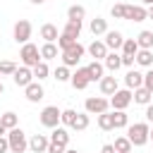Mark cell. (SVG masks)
Segmentation results:
<instances>
[{
  "mask_svg": "<svg viewBox=\"0 0 153 153\" xmlns=\"http://www.w3.org/2000/svg\"><path fill=\"white\" fill-rule=\"evenodd\" d=\"M19 57H22V65L24 67H36L38 62H41V48L36 45V43H24L22 45V50H19Z\"/></svg>",
  "mask_w": 153,
  "mask_h": 153,
  "instance_id": "3",
  "label": "cell"
},
{
  "mask_svg": "<svg viewBox=\"0 0 153 153\" xmlns=\"http://www.w3.org/2000/svg\"><path fill=\"white\" fill-rule=\"evenodd\" d=\"M146 122H148V124H153V103H148V105H146Z\"/></svg>",
  "mask_w": 153,
  "mask_h": 153,
  "instance_id": "45",
  "label": "cell"
},
{
  "mask_svg": "<svg viewBox=\"0 0 153 153\" xmlns=\"http://www.w3.org/2000/svg\"><path fill=\"white\" fill-rule=\"evenodd\" d=\"M62 33L69 36V38H74V41H79V36H81V22L79 19H67V24L62 26Z\"/></svg>",
  "mask_w": 153,
  "mask_h": 153,
  "instance_id": "21",
  "label": "cell"
},
{
  "mask_svg": "<svg viewBox=\"0 0 153 153\" xmlns=\"http://www.w3.org/2000/svg\"><path fill=\"white\" fill-rule=\"evenodd\" d=\"M112 117H115V129H127V127H129V115H127V110H112Z\"/></svg>",
  "mask_w": 153,
  "mask_h": 153,
  "instance_id": "29",
  "label": "cell"
},
{
  "mask_svg": "<svg viewBox=\"0 0 153 153\" xmlns=\"http://www.w3.org/2000/svg\"><path fill=\"white\" fill-rule=\"evenodd\" d=\"M134 60H136L139 67L148 69V67H153V50H148V48H139V53L134 55Z\"/></svg>",
  "mask_w": 153,
  "mask_h": 153,
  "instance_id": "22",
  "label": "cell"
},
{
  "mask_svg": "<svg viewBox=\"0 0 153 153\" xmlns=\"http://www.w3.org/2000/svg\"><path fill=\"white\" fill-rule=\"evenodd\" d=\"M74 120H76V110H72V108L62 110V115H60V124H62V127H69V129H72Z\"/></svg>",
  "mask_w": 153,
  "mask_h": 153,
  "instance_id": "36",
  "label": "cell"
},
{
  "mask_svg": "<svg viewBox=\"0 0 153 153\" xmlns=\"http://www.w3.org/2000/svg\"><path fill=\"white\" fill-rule=\"evenodd\" d=\"M84 17H86V7H84V5H69V7H67V19H79V22H84Z\"/></svg>",
  "mask_w": 153,
  "mask_h": 153,
  "instance_id": "31",
  "label": "cell"
},
{
  "mask_svg": "<svg viewBox=\"0 0 153 153\" xmlns=\"http://www.w3.org/2000/svg\"><path fill=\"white\" fill-rule=\"evenodd\" d=\"M120 53H122V55H136V53H139V43H136V38H124Z\"/></svg>",
  "mask_w": 153,
  "mask_h": 153,
  "instance_id": "35",
  "label": "cell"
},
{
  "mask_svg": "<svg viewBox=\"0 0 153 153\" xmlns=\"http://www.w3.org/2000/svg\"><path fill=\"white\" fill-rule=\"evenodd\" d=\"M124 86L127 88H139V86H143V72H139V69H127V74H124Z\"/></svg>",
  "mask_w": 153,
  "mask_h": 153,
  "instance_id": "16",
  "label": "cell"
},
{
  "mask_svg": "<svg viewBox=\"0 0 153 153\" xmlns=\"http://www.w3.org/2000/svg\"><path fill=\"white\" fill-rule=\"evenodd\" d=\"M0 153H10V141H7V136H0Z\"/></svg>",
  "mask_w": 153,
  "mask_h": 153,
  "instance_id": "44",
  "label": "cell"
},
{
  "mask_svg": "<svg viewBox=\"0 0 153 153\" xmlns=\"http://www.w3.org/2000/svg\"><path fill=\"white\" fill-rule=\"evenodd\" d=\"M31 2H33V5H43L45 0H31Z\"/></svg>",
  "mask_w": 153,
  "mask_h": 153,
  "instance_id": "50",
  "label": "cell"
},
{
  "mask_svg": "<svg viewBox=\"0 0 153 153\" xmlns=\"http://www.w3.org/2000/svg\"><path fill=\"white\" fill-rule=\"evenodd\" d=\"M62 50L57 48V43H43L41 45V60H57V55H60Z\"/></svg>",
  "mask_w": 153,
  "mask_h": 153,
  "instance_id": "25",
  "label": "cell"
},
{
  "mask_svg": "<svg viewBox=\"0 0 153 153\" xmlns=\"http://www.w3.org/2000/svg\"><path fill=\"white\" fill-rule=\"evenodd\" d=\"M50 141L53 143H60V146H69V127H62V124H57L55 129H50Z\"/></svg>",
  "mask_w": 153,
  "mask_h": 153,
  "instance_id": "15",
  "label": "cell"
},
{
  "mask_svg": "<svg viewBox=\"0 0 153 153\" xmlns=\"http://www.w3.org/2000/svg\"><path fill=\"white\" fill-rule=\"evenodd\" d=\"M0 120H2V124L7 127V131L14 129V127H19V117H17V112H2Z\"/></svg>",
  "mask_w": 153,
  "mask_h": 153,
  "instance_id": "37",
  "label": "cell"
},
{
  "mask_svg": "<svg viewBox=\"0 0 153 153\" xmlns=\"http://www.w3.org/2000/svg\"><path fill=\"white\" fill-rule=\"evenodd\" d=\"M14 72H17V62H12V60L0 62V76H12Z\"/></svg>",
  "mask_w": 153,
  "mask_h": 153,
  "instance_id": "38",
  "label": "cell"
},
{
  "mask_svg": "<svg viewBox=\"0 0 153 153\" xmlns=\"http://www.w3.org/2000/svg\"><path fill=\"white\" fill-rule=\"evenodd\" d=\"M0 136H7V127L2 124V120H0Z\"/></svg>",
  "mask_w": 153,
  "mask_h": 153,
  "instance_id": "47",
  "label": "cell"
},
{
  "mask_svg": "<svg viewBox=\"0 0 153 153\" xmlns=\"http://www.w3.org/2000/svg\"><path fill=\"white\" fill-rule=\"evenodd\" d=\"M124 10H127L124 2H115V5L110 7V14H112L115 19H124Z\"/></svg>",
  "mask_w": 153,
  "mask_h": 153,
  "instance_id": "39",
  "label": "cell"
},
{
  "mask_svg": "<svg viewBox=\"0 0 153 153\" xmlns=\"http://www.w3.org/2000/svg\"><path fill=\"white\" fill-rule=\"evenodd\" d=\"M108 108H110V100L105 96H88L84 100V110L88 115H103V112H108Z\"/></svg>",
  "mask_w": 153,
  "mask_h": 153,
  "instance_id": "6",
  "label": "cell"
},
{
  "mask_svg": "<svg viewBox=\"0 0 153 153\" xmlns=\"http://www.w3.org/2000/svg\"><path fill=\"white\" fill-rule=\"evenodd\" d=\"M48 74H50V67H48V62H45V60H41V62L33 67V76H36V81L48 79Z\"/></svg>",
  "mask_w": 153,
  "mask_h": 153,
  "instance_id": "34",
  "label": "cell"
},
{
  "mask_svg": "<svg viewBox=\"0 0 153 153\" xmlns=\"http://www.w3.org/2000/svg\"><path fill=\"white\" fill-rule=\"evenodd\" d=\"M12 81L17 84V86H22V88H26L31 81H36V76H33V69L31 67H17V72L12 74Z\"/></svg>",
  "mask_w": 153,
  "mask_h": 153,
  "instance_id": "10",
  "label": "cell"
},
{
  "mask_svg": "<svg viewBox=\"0 0 153 153\" xmlns=\"http://www.w3.org/2000/svg\"><path fill=\"white\" fill-rule=\"evenodd\" d=\"M60 115H62V110H60L57 105H45V108L41 110L38 120H41V124H43L45 129H55V127L60 124Z\"/></svg>",
  "mask_w": 153,
  "mask_h": 153,
  "instance_id": "7",
  "label": "cell"
},
{
  "mask_svg": "<svg viewBox=\"0 0 153 153\" xmlns=\"http://www.w3.org/2000/svg\"><path fill=\"white\" fill-rule=\"evenodd\" d=\"M131 100H134V91L131 88H117L112 96H110V108L112 110H127L129 105H131Z\"/></svg>",
  "mask_w": 153,
  "mask_h": 153,
  "instance_id": "5",
  "label": "cell"
},
{
  "mask_svg": "<svg viewBox=\"0 0 153 153\" xmlns=\"http://www.w3.org/2000/svg\"><path fill=\"white\" fill-rule=\"evenodd\" d=\"M112 146H115V151H117V153H131V148H134V146H131V141H129V136H117Z\"/></svg>",
  "mask_w": 153,
  "mask_h": 153,
  "instance_id": "33",
  "label": "cell"
},
{
  "mask_svg": "<svg viewBox=\"0 0 153 153\" xmlns=\"http://www.w3.org/2000/svg\"><path fill=\"white\" fill-rule=\"evenodd\" d=\"M100 153H117V151H115V146H112V143H105V146L100 148Z\"/></svg>",
  "mask_w": 153,
  "mask_h": 153,
  "instance_id": "46",
  "label": "cell"
},
{
  "mask_svg": "<svg viewBox=\"0 0 153 153\" xmlns=\"http://www.w3.org/2000/svg\"><path fill=\"white\" fill-rule=\"evenodd\" d=\"M88 31L98 38V36H105V31H108V19H103V17H96V19H91L88 22Z\"/></svg>",
  "mask_w": 153,
  "mask_h": 153,
  "instance_id": "23",
  "label": "cell"
},
{
  "mask_svg": "<svg viewBox=\"0 0 153 153\" xmlns=\"http://www.w3.org/2000/svg\"><path fill=\"white\" fill-rule=\"evenodd\" d=\"M148 19H153V5L148 7Z\"/></svg>",
  "mask_w": 153,
  "mask_h": 153,
  "instance_id": "49",
  "label": "cell"
},
{
  "mask_svg": "<svg viewBox=\"0 0 153 153\" xmlns=\"http://www.w3.org/2000/svg\"><path fill=\"white\" fill-rule=\"evenodd\" d=\"M136 43H139V48H148V50H153V31L143 29V31L136 36Z\"/></svg>",
  "mask_w": 153,
  "mask_h": 153,
  "instance_id": "30",
  "label": "cell"
},
{
  "mask_svg": "<svg viewBox=\"0 0 153 153\" xmlns=\"http://www.w3.org/2000/svg\"><path fill=\"white\" fill-rule=\"evenodd\" d=\"M60 55H62V65H67V67H79L81 57L86 55V48L76 41L74 45H69V48H67V50H62Z\"/></svg>",
  "mask_w": 153,
  "mask_h": 153,
  "instance_id": "4",
  "label": "cell"
},
{
  "mask_svg": "<svg viewBox=\"0 0 153 153\" xmlns=\"http://www.w3.org/2000/svg\"><path fill=\"white\" fill-rule=\"evenodd\" d=\"M124 19H127V22H146V19H148V10H146L143 5H127Z\"/></svg>",
  "mask_w": 153,
  "mask_h": 153,
  "instance_id": "12",
  "label": "cell"
},
{
  "mask_svg": "<svg viewBox=\"0 0 153 153\" xmlns=\"http://www.w3.org/2000/svg\"><path fill=\"white\" fill-rule=\"evenodd\" d=\"M88 74H91V81H100L103 76H105V65L100 62V60H91L88 65Z\"/></svg>",
  "mask_w": 153,
  "mask_h": 153,
  "instance_id": "24",
  "label": "cell"
},
{
  "mask_svg": "<svg viewBox=\"0 0 153 153\" xmlns=\"http://www.w3.org/2000/svg\"><path fill=\"white\" fill-rule=\"evenodd\" d=\"M105 45H108V50H122V43H124V36L120 33V31H105Z\"/></svg>",
  "mask_w": 153,
  "mask_h": 153,
  "instance_id": "17",
  "label": "cell"
},
{
  "mask_svg": "<svg viewBox=\"0 0 153 153\" xmlns=\"http://www.w3.org/2000/svg\"><path fill=\"white\" fill-rule=\"evenodd\" d=\"M86 53H88L93 60H100V62H103V60H105V55H108L110 50H108L105 41H100V38H93V41L86 45Z\"/></svg>",
  "mask_w": 153,
  "mask_h": 153,
  "instance_id": "11",
  "label": "cell"
},
{
  "mask_svg": "<svg viewBox=\"0 0 153 153\" xmlns=\"http://www.w3.org/2000/svg\"><path fill=\"white\" fill-rule=\"evenodd\" d=\"M136 65V60H134V55H122V67H127V69H131Z\"/></svg>",
  "mask_w": 153,
  "mask_h": 153,
  "instance_id": "42",
  "label": "cell"
},
{
  "mask_svg": "<svg viewBox=\"0 0 153 153\" xmlns=\"http://www.w3.org/2000/svg\"><path fill=\"white\" fill-rule=\"evenodd\" d=\"M53 79H57V84H65V81H69V79H72V72H69V67H67V65H60V67H55V72H53Z\"/></svg>",
  "mask_w": 153,
  "mask_h": 153,
  "instance_id": "32",
  "label": "cell"
},
{
  "mask_svg": "<svg viewBox=\"0 0 153 153\" xmlns=\"http://www.w3.org/2000/svg\"><path fill=\"white\" fill-rule=\"evenodd\" d=\"M139 2H141L143 7H151V5H153V0H139Z\"/></svg>",
  "mask_w": 153,
  "mask_h": 153,
  "instance_id": "48",
  "label": "cell"
},
{
  "mask_svg": "<svg viewBox=\"0 0 153 153\" xmlns=\"http://www.w3.org/2000/svg\"><path fill=\"white\" fill-rule=\"evenodd\" d=\"M134 103H139V105H148V103H153V93L146 88V86H139V88H134Z\"/></svg>",
  "mask_w": 153,
  "mask_h": 153,
  "instance_id": "26",
  "label": "cell"
},
{
  "mask_svg": "<svg viewBox=\"0 0 153 153\" xmlns=\"http://www.w3.org/2000/svg\"><path fill=\"white\" fill-rule=\"evenodd\" d=\"M24 96H26V100H29V103H38V100H43L45 91H43L41 81H31V84L24 88Z\"/></svg>",
  "mask_w": 153,
  "mask_h": 153,
  "instance_id": "14",
  "label": "cell"
},
{
  "mask_svg": "<svg viewBox=\"0 0 153 153\" xmlns=\"http://www.w3.org/2000/svg\"><path fill=\"white\" fill-rule=\"evenodd\" d=\"M88 124H91V117H88V112L84 110V112H76V120H74L72 129H74V131H84V129H88Z\"/></svg>",
  "mask_w": 153,
  "mask_h": 153,
  "instance_id": "28",
  "label": "cell"
},
{
  "mask_svg": "<svg viewBox=\"0 0 153 153\" xmlns=\"http://www.w3.org/2000/svg\"><path fill=\"white\" fill-rule=\"evenodd\" d=\"M7 141H10V153H26V148H29V139H26L22 127L10 129L7 131Z\"/></svg>",
  "mask_w": 153,
  "mask_h": 153,
  "instance_id": "2",
  "label": "cell"
},
{
  "mask_svg": "<svg viewBox=\"0 0 153 153\" xmlns=\"http://www.w3.org/2000/svg\"><path fill=\"white\" fill-rule=\"evenodd\" d=\"M98 88H100V96H112L120 86H117V76H103L98 81Z\"/></svg>",
  "mask_w": 153,
  "mask_h": 153,
  "instance_id": "20",
  "label": "cell"
},
{
  "mask_svg": "<svg viewBox=\"0 0 153 153\" xmlns=\"http://www.w3.org/2000/svg\"><path fill=\"white\" fill-rule=\"evenodd\" d=\"M74 43H76V41L69 38V36H65V33H60V38H57V48H60V50H67V48L74 45Z\"/></svg>",
  "mask_w": 153,
  "mask_h": 153,
  "instance_id": "40",
  "label": "cell"
},
{
  "mask_svg": "<svg viewBox=\"0 0 153 153\" xmlns=\"http://www.w3.org/2000/svg\"><path fill=\"white\" fill-rule=\"evenodd\" d=\"M65 151H67L65 146H60V143H53V141H50V146H48V153H65Z\"/></svg>",
  "mask_w": 153,
  "mask_h": 153,
  "instance_id": "43",
  "label": "cell"
},
{
  "mask_svg": "<svg viewBox=\"0 0 153 153\" xmlns=\"http://www.w3.org/2000/svg\"><path fill=\"white\" fill-rule=\"evenodd\" d=\"M65 153H79V151H74V148H67V151H65Z\"/></svg>",
  "mask_w": 153,
  "mask_h": 153,
  "instance_id": "51",
  "label": "cell"
},
{
  "mask_svg": "<svg viewBox=\"0 0 153 153\" xmlns=\"http://www.w3.org/2000/svg\"><path fill=\"white\" fill-rule=\"evenodd\" d=\"M31 31H33V26H31V22L29 19H19L17 24H14V29H12V38L17 41V43H29V38H31Z\"/></svg>",
  "mask_w": 153,
  "mask_h": 153,
  "instance_id": "8",
  "label": "cell"
},
{
  "mask_svg": "<svg viewBox=\"0 0 153 153\" xmlns=\"http://www.w3.org/2000/svg\"><path fill=\"white\" fill-rule=\"evenodd\" d=\"M127 136L131 141V146H146L151 141V124L148 122H134L127 127Z\"/></svg>",
  "mask_w": 153,
  "mask_h": 153,
  "instance_id": "1",
  "label": "cell"
},
{
  "mask_svg": "<svg viewBox=\"0 0 153 153\" xmlns=\"http://www.w3.org/2000/svg\"><path fill=\"white\" fill-rule=\"evenodd\" d=\"M151 141H153V127H151Z\"/></svg>",
  "mask_w": 153,
  "mask_h": 153,
  "instance_id": "53",
  "label": "cell"
},
{
  "mask_svg": "<svg viewBox=\"0 0 153 153\" xmlns=\"http://www.w3.org/2000/svg\"><path fill=\"white\" fill-rule=\"evenodd\" d=\"M98 129H100V131H112V129H115V117H112V112L98 115Z\"/></svg>",
  "mask_w": 153,
  "mask_h": 153,
  "instance_id": "27",
  "label": "cell"
},
{
  "mask_svg": "<svg viewBox=\"0 0 153 153\" xmlns=\"http://www.w3.org/2000/svg\"><path fill=\"white\" fill-rule=\"evenodd\" d=\"M103 65H105V69H108V72H112V74H115V72L122 67V53H117V50H110V53L105 55Z\"/></svg>",
  "mask_w": 153,
  "mask_h": 153,
  "instance_id": "19",
  "label": "cell"
},
{
  "mask_svg": "<svg viewBox=\"0 0 153 153\" xmlns=\"http://www.w3.org/2000/svg\"><path fill=\"white\" fill-rule=\"evenodd\" d=\"M69 84H72L76 91H84L88 84H93V81H91V74H88V67H76V69L72 72Z\"/></svg>",
  "mask_w": 153,
  "mask_h": 153,
  "instance_id": "9",
  "label": "cell"
},
{
  "mask_svg": "<svg viewBox=\"0 0 153 153\" xmlns=\"http://www.w3.org/2000/svg\"><path fill=\"white\" fill-rule=\"evenodd\" d=\"M48 146H50V136H45V134H33L29 139V151L31 153H48Z\"/></svg>",
  "mask_w": 153,
  "mask_h": 153,
  "instance_id": "13",
  "label": "cell"
},
{
  "mask_svg": "<svg viewBox=\"0 0 153 153\" xmlns=\"http://www.w3.org/2000/svg\"><path fill=\"white\" fill-rule=\"evenodd\" d=\"M143 86L153 93V67H148V69L143 72Z\"/></svg>",
  "mask_w": 153,
  "mask_h": 153,
  "instance_id": "41",
  "label": "cell"
},
{
  "mask_svg": "<svg viewBox=\"0 0 153 153\" xmlns=\"http://www.w3.org/2000/svg\"><path fill=\"white\" fill-rule=\"evenodd\" d=\"M60 33H62V31H57V26L50 24V22L41 26V38H43V43H57Z\"/></svg>",
  "mask_w": 153,
  "mask_h": 153,
  "instance_id": "18",
  "label": "cell"
},
{
  "mask_svg": "<svg viewBox=\"0 0 153 153\" xmlns=\"http://www.w3.org/2000/svg\"><path fill=\"white\" fill-rule=\"evenodd\" d=\"M2 91H5V86H2V76H0V93H2Z\"/></svg>",
  "mask_w": 153,
  "mask_h": 153,
  "instance_id": "52",
  "label": "cell"
}]
</instances>
